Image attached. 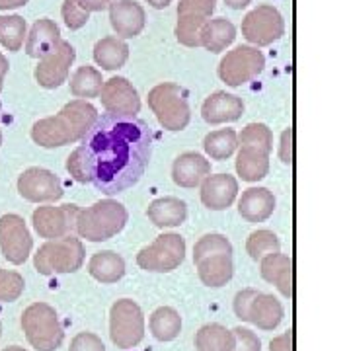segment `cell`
Returning a JSON list of instances; mask_svg holds the SVG:
<instances>
[{
  "label": "cell",
  "mask_w": 351,
  "mask_h": 351,
  "mask_svg": "<svg viewBox=\"0 0 351 351\" xmlns=\"http://www.w3.org/2000/svg\"><path fill=\"white\" fill-rule=\"evenodd\" d=\"M239 195V182L230 174L207 176L201 182V203L211 211H225Z\"/></svg>",
  "instance_id": "18"
},
{
  "label": "cell",
  "mask_w": 351,
  "mask_h": 351,
  "mask_svg": "<svg viewBox=\"0 0 351 351\" xmlns=\"http://www.w3.org/2000/svg\"><path fill=\"white\" fill-rule=\"evenodd\" d=\"M24 277L18 271H8L0 267V302H14L24 293Z\"/></svg>",
  "instance_id": "39"
},
{
  "label": "cell",
  "mask_w": 351,
  "mask_h": 351,
  "mask_svg": "<svg viewBox=\"0 0 351 351\" xmlns=\"http://www.w3.org/2000/svg\"><path fill=\"white\" fill-rule=\"evenodd\" d=\"M27 0H0V10H14V8H20L25 6Z\"/></svg>",
  "instance_id": "47"
},
{
  "label": "cell",
  "mask_w": 351,
  "mask_h": 351,
  "mask_svg": "<svg viewBox=\"0 0 351 351\" xmlns=\"http://www.w3.org/2000/svg\"><path fill=\"white\" fill-rule=\"evenodd\" d=\"M61 14H63L64 25H66L69 29H80V27H84V25L88 24V20H90V14H88L86 10H82V8L78 6L76 0H64Z\"/></svg>",
  "instance_id": "41"
},
{
  "label": "cell",
  "mask_w": 351,
  "mask_h": 351,
  "mask_svg": "<svg viewBox=\"0 0 351 351\" xmlns=\"http://www.w3.org/2000/svg\"><path fill=\"white\" fill-rule=\"evenodd\" d=\"M244 113V101L228 92H215L201 106V115L209 125L239 121Z\"/></svg>",
  "instance_id": "19"
},
{
  "label": "cell",
  "mask_w": 351,
  "mask_h": 351,
  "mask_svg": "<svg viewBox=\"0 0 351 351\" xmlns=\"http://www.w3.org/2000/svg\"><path fill=\"white\" fill-rule=\"evenodd\" d=\"M8 59L0 53V90H2V84H4V76H6V73H8Z\"/></svg>",
  "instance_id": "49"
},
{
  "label": "cell",
  "mask_w": 351,
  "mask_h": 351,
  "mask_svg": "<svg viewBox=\"0 0 351 351\" xmlns=\"http://www.w3.org/2000/svg\"><path fill=\"white\" fill-rule=\"evenodd\" d=\"M71 94L76 100H90V98H98L100 90L104 86V78L98 69L84 64L78 66L75 73L71 75Z\"/></svg>",
  "instance_id": "30"
},
{
  "label": "cell",
  "mask_w": 351,
  "mask_h": 351,
  "mask_svg": "<svg viewBox=\"0 0 351 351\" xmlns=\"http://www.w3.org/2000/svg\"><path fill=\"white\" fill-rule=\"evenodd\" d=\"M207 176H211V162L199 152H184L172 164V180L180 188H197Z\"/></svg>",
  "instance_id": "20"
},
{
  "label": "cell",
  "mask_w": 351,
  "mask_h": 351,
  "mask_svg": "<svg viewBox=\"0 0 351 351\" xmlns=\"http://www.w3.org/2000/svg\"><path fill=\"white\" fill-rule=\"evenodd\" d=\"M147 217L152 225L158 228H174L186 223L188 219V205L178 197H158L149 205Z\"/></svg>",
  "instance_id": "24"
},
{
  "label": "cell",
  "mask_w": 351,
  "mask_h": 351,
  "mask_svg": "<svg viewBox=\"0 0 351 351\" xmlns=\"http://www.w3.org/2000/svg\"><path fill=\"white\" fill-rule=\"evenodd\" d=\"M250 2L252 0H225L226 6H228V8H232V10H242V8H246Z\"/></svg>",
  "instance_id": "48"
},
{
  "label": "cell",
  "mask_w": 351,
  "mask_h": 351,
  "mask_svg": "<svg viewBox=\"0 0 351 351\" xmlns=\"http://www.w3.org/2000/svg\"><path fill=\"white\" fill-rule=\"evenodd\" d=\"M203 149L211 160H226L239 149V133L234 129L211 131L203 138Z\"/></svg>",
  "instance_id": "32"
},
{
  "label": "cell",
  "mask_w": 351,
  "mask_h": 351,
  "mask_svg": "<svg viewBox=\"0 0 351 351\" xmlns=\"http://www.w3.org/2000/svg\"><path fill=\"white\" fill-rule=\"evenodd\" d=\"M209 20L193 18V16H178L176 24V39L186 47H201L203 29Z\"/></svg>",
  "instance_id": "36"
},
{
  "label": "cell",
  "mask_w": 351,
  "mask_h": 351,
  "mask_svg": "<svg viewBox=\"0 0 351 351\" xmlns=\"http://www.w3.org/2000/svg\"><path fill=\"white\" fill-rule=\"evenodd\" d=\"M76 2H78V6H80L82 10H86V12L90 14L101 12V10H106V8H110L113 0H76Z\"/></svg>",
  "instance_id": "46"
},
{
  "label": "cell",
  "mask_w": 351,
  "mask_h": 351,
  "mask_svg": "<svg viewBox=\"0 0 351 351\" xmlns=\"http://www.w3.org/2000/svg\"><path fill=\"white\" fill-rule=\"evenodd\" d=\"M239 147H256L265 152H271L274 133L265 123H250L239 133Z\"/></svg>",
  "instance_id": "37"
},
{
  "label": "cell",
  "mask_w": 351,
  "mask_h": 351,
  "mask_svg": "<svg viewBox=\"0 0 351 351\" xmlns=\"http://www.w3.org/2000/svg\"><path fill=\"white\" fill-rule=\"evenodd\" d=\"M215 254H232V244L223 234H205L193 246V262L197 263Z\"/></svg>",
  "instance_id": "38"
},
{
  "label": "cell",
  "mask_w": 351,
  "mask_h": 351,
  "mask_svg": "<svg viewBox=\"0 0 351 351\" xmlns=\"http://www.w3.org/2000/svg\"><path fill=\"white\" fill-rule=\"evenodd\" d=\"M276 211V195L267 188H248L239 199V213L248 223H263Z\"/></svg>",
  "instance_id": "21"
},
{
  "label": "cell",
  "mask_w": 351,
  "mask_h": 351,
  "mask_svg": "<svg viewBox=\"0 0 351 351\" xmlns=\"http://www.w3.org/2000/svg\"><path fill=\"white\" fill-rule=\"evenodd\" d=\"M147 2L151 4L152 8H156V10H164V8H168L172 4V0H147Z\"/></svg>",
  "instance_id": "50"
},
{
  "label": "cell",
  "mask_w": 351,
  "mask_h": 351,
  "mask_svg": "<svg viewBox=\"0 0 351 351\" xmlns=\"http://www.w3.org/2000/svg\"><path fill=\"white\" fill-rule=\"evenodd\" d=\"M234 314L244 322H252L260 330H274L281 324L285 311L274 295H265L256 289H244L234 297Z\"/></svg>",
  "instance_id": "7"
},
{
  "label": "cell",
  "mask_w": 351,
  "mask_h": 351,
  "mask_svg": "<svg viewBox=\"0 0 351 351\" xmlns=\"http://www.w3.org/2000/svg\"><path fill=\"white\" fill-rule=\"evenodd\" d=\"M195 350L197 351H232L234 350V334L221 324H205L195 334Z\"/></svg>",
  "instance_id": "31"
},
{
  "label": "cell",
  "mask_w": 351,
  "mask_h": 351,
  "mask_svg": "<svg viewBox=\"0 0 351 351\" xmlns=\"http://www.w3.org/2000/svg\"><path fill=\"white\" fill-rule=\"evenodd\" d=\"M80 207L75 203H66V205H43L38 207L32 221L34 228L41 239H61L66 234H73L76 225V217H78Z\"/></svg>",
  "instance_id": "13"
},
{
  "label": "cell",
  "mask_w": 351,
  "mask_h": 351,
  "mask_svg": "<svg viewBox=\"0 0 351 351\" xmlns=\"http://www.w3.org/2000/svg\"><path fill=\"white\" fill-rule=\"evenodd\" d=\"M285 34V20L271 4H260L244 16L242 36L254 47H267Z\"/></svg>",
  "instance_id": "11"
},
{
  "label": "cell",
  "mask_w": 351,
  "mask_h": 351,
  "mask_svg": "<svg viewBox=\"0 0 351 351\" xmlns=\"http://www.w3.org/2000/svg\"><path fill=\"white\" fill-rule=\"evenodd\" d=\"M279 160L283 164L293 162V129L289 127L281 133V143H279Z\"/></svg>",
  "instance_id": "44"
},
{
  "label": "cell",
  "mask_w": 351,
  "mask_h": 351,
  "mask_svg": "<svg viewBox=\"0 0 351 351\" xmlns=\"http://www.w3.org/2000/svg\"><path fill=\"white\" fill-rule=\"evenodd\" d=\"M195 265H197L199 279L207 287H223L232 279V274H234L232 254H215V256L199 260Z\"/></svg>",
  "instance_id": "25"
},
{
  "label": "cell",
  "mask_w": 351,
  "mask_h": 351,
  "mask_svg": "<svg viewBox=\"0 0 351 351\" xmlns=\"http://www.w3.org/2000/svg\"><path fill=\"white\" fill-rule=\"evenodd\" d=\"M75 59V47L69 41L61 39L45 57L39 59L38 66H36V80L39 86L47 88V90L63 86L69 80V73H71Z\"/></svg>",
  "instance_id": "12"
},
{
  "label": "cell",
  "mask_w": 351,
  "mask_h": 351,
  "mask_svg": "<svg viewBox=\"0 0 351 351\" xmlns=\"http://www.w3.org/2000/svg\"><path fill=\"white\" fill-rule=\"evenodd\" d=\"M269 351H293V332H285L276 339H271Z\"/></svg>",
  "instance_id": "45"
},
{
  "label": "cell",
  "mask_w": 351,
  "mask_h": 351,
  "mask_svg": "<svg viewBox=\"0 0 351 351\" xmlns=\"http://www.w3.org/2000/svg\"><path fill=\"white\" fill-rule=\"evenodd\" d=\"M18 191L25 201L32 203H49L59 201L64 195L63 182L45 168H27L18 178Z\"/></svg>",
  "instance_id": "15"
},
{
  "label": "cell",
  "mask_w": 351,
  "mask_h": 351,
  "mask_svg": "<svg viewBox=\"0 0 351 351\" xmlns=\"http://www.w3.org/2000/svg\"><path fill=\"white\" fill-rule=\"evenodd\" d=\"M232 334H234V350L232 351H262V341L248 328H234Z\"/></svg>",
  "instance_id": "42"
},
{
  "label": "cell",
  "mask_w": 351,
  "mask_h": 351,
  "mask_svg": "<svg viewBox=\"0 0 351 351\" xmlns=\"http://www.w3.org/2000/svg\"><path fill=\"white\" fill-rule=\"evenodd\" d=\"M149 326L158 341H172L182 332V316L170 306H160L151 314Z\"/></svg>",
  "instance_id": "33"
},
{
  "label": "cell",
  "mask_w": 351,
  "mask_h": 351,
  "mask_svg": "<svg viewBox=\"0 0 351 351\" xmlns=\"http://www.w3.org/2000/svg\"><path fill=\"white\" fill-rule=\"evenodd\" d=\"M260 274L267 283L276 285L283 297H293V262L289 256L281 252L267 254L260 260Z\"/></svg>",
  "instance_id": "22"
},
{
  "label": "cell",
  "mask_w": 351,
  "mask_h": 351,
  "mask_svg": "<svg viewBox=\"0 0 351 351\" xmlns=\"http://www.w3.org/2000/svg\"><path fill=\"white\" fill-rule=\"evenodd\" d=\"M101 106L106 112L113 115H133L137 117L141 112V98L135 86L123 78V76H113L110 80H104V86L100 90Z\"/></svg>",
  "instance_id": "16"
},
{
  "label": "cell",
  "mask_w": 351,
  "mask_h": 351,
  "mask_svg": "<svg viewBox=\"0 0 351 351\" xmlns=\"http://www.w3.org/2000/svg\"><path fill=\"white\" fill-rule=\"evenodd\" d=\"M2 351H25L24 348H18V346H10V348H6V350Z\"/></svg>",
  "instance_id": "51"
},
{
  "label": "cell",
  "mask_w": 351,
  "mask_h": 351,
  "mask_svg": "<svg viewBox=\"0 0 351 351\" xmlns=\"http://www.w3.org/2000/svg\"><path fill=\"white\" fill-rule=\"evenodd\" d=\"M25 20L18 14L12 16H0V45L8 51H20L25 41Z\"/></svg>",
  "instance_id": "34"
},
{
  "label": "cell",
  "mask_w": 351,
  "mask_h": 351,
  "mask_svg": "<svg viewBox=\"0 0 351 351\" xmlns=\"http://www.w3.org/2000/svg\"><path fill=\"white\" fill-rule=\"evenodd\" d=\"M22 328L29 346L38 351H57L64 332L55 308L47 302H34L22 314Z\"/></svg>",
  "instance_id": "6"
},
{
  "label": "cell",
  "mask_w": 351,
  "mask_h": 351,
  "mask_svg": "<svg viewBox=\"0 0 351 351\" xmlns=\"http://www.w3.org/2000/svg\"><path fill=\"white\" fill-rule=\"evenodd\" d=\"M84 244L73 234L47 240L34 258V265L41 276L75 274L84 263Z\"/></svg>",
  "instance_id": "5"
},
{
  "label": "cell",
  "mask_w": 351,
  "mask_h": 351,
  "mask_svg": "<svg viewBox=\"0 0 351 351\" xmlns=\"http://www.w3.org/2000/svg\"><path fill=\"white\" fill-rule=\"evenodd\" d=\"M129 221L127 209L115 199H101L88 209H80L75 230L88 242H106L119 234Z\"/></svg>",
  "instance_id": "3"
},
{
  "label": "cell",
  "mask_w": 351,
  "mask_h": 351,
  "mask_svg": "<svg viewBox=\"0 0 351 351\" xmlns=\"http://www.w3.org/2000/svg\"><path fill=\"white\" fill-rule=\"evenodd\" d=\"M88 274L100 283H117L125 276V260L112 250L96 252L88 262Z\"/></svg>",
  "instance_id": "26"
},
{
  "label": "cell",
  "mask_w": 351,
  "mask_h": 351,
  "mask_svg": "<svg viewBox=\"0 0 351 351\" xmlns=\"http://www.w3.org/2000/svg\"><path fill=\"white\" fill-rule=\"evenodd\" d=\"M279 250H281V242L277 239V234L271 230H265V228L252 232L246 240V252L254 262H260L267 254Z\"/></svg>",
  "instance_id": "35"
},
{
  "label": "cell",
  "mask_w": 351,
  "mask_h": 351,
  "mask_svg": "<svg viewBox=\"0 0 351 351\" xmlns=\"http://www.w3.org/2000/svg\"><path fill=\"white\" fill-rule=\"evenodd\" d=\"M265 66V57L254 45H239L228 51L219 63V78L226 86H242L254 80Z\"/></svg>",
  "instance_id": "10"
},
{
  "label": "cell",
  "mask_w": 351,
  "mask_h": 351,
  "mask_svg": "<svg viewBox=\"0 0 351 351\" xmlns=\"http://www.w3.org/2000/svg\"><path fill=\"white\" fill-rule=\"evenodd\" d=\"M110 22L119 39L137 38L147 24L145 8L135 0H113L110 6Z\"/></svg>",
  "instance_id": "17"
},
{
  "label": "cell",
  "mask_w": 351,
  "mask_h": 351,
  "mask_svg": "<svg viewBox=\"0 0 351 351\" xmlns=\"http://www.w3.org/2000/svg\"><path fill=\"white\" fill-rule=\"evenodd\" d=\"M0 145H2V133H0Z\"/></svg>",
  "instance_id": "52"
},
{
  "label": "cell",
  "mask_w": 351,
  "mask_h": 351,
  "mask_svg": "<svg viewBox=\"0 0 351 351\" xmlns=\"http://www.w3.org/2000/svg\"><path fill=\"white\" fill-rule=\"evenodd\" d=\"M129 59V45L119 38H104L94 45V61L104 71H117Z\"/></svg>",
  "instance_id": "28"
},
{
  "label": "cell",
  "mask_w": 351,
  "mask_h": 351,
  "mask_svg": "<svg viewBox=\"0 0 351 351\" xmlns=\"http://www.w3.org/2000/svg\"><path fill=\"white\" fill-rule=\"evenodd\" d=\"M98 119L96 108L88 100H71L64 104L63 110L53 115L39 119L32 127L34 143L43 149H57L71 143H78L88 133V129Z\"/></svg>",
  "instance_id": "2"
},
{
  "label": "cell",
  "mask_w": 351,
  "mask_h": 351,
  "mask_svg": "<svg viewBox=\"0 0 351 351\" xmlns=\"http://www.w3.org/2000/svg\"><path fill=\"white\" fill-rule=\"evenodd\" d=\"M237 39V27L230 20L226 18H211L205 29H203V38H201V47H205L211 53H221L228 45H232V41Z\"/></svg>",
  "instance_id": "29"
},
{
  "label": "cell",
  "mask_w": 351,
  "mask_h": 351,
  "mask_svg": "<svg viewBox=\"0 0 351 351\" xmlns=\"http://www.w3.org/2000/svg\"><path fill=\"white\" fill-rule=\"evenodd\" d=\"M215 6H217V0H180L178 16H193V18L211 20Z\"/></svg>",
  "instance_id": "40"
},
{
  "label": "cell",
  "mask_w": 351,
  "mask_h": 351,
  "mask_svg": "<svg viewBox=\"0 0 351 351\" xmlns=\"http://www.w3.org/2000/svg\"><path fill=\"white\" fill-rule=\"evenodd\" d=\"M237 172L244 182H260L269 174V152L256 147H240Z\"/></svg>",
  "instance_id": "27"
},
{
  "label": "cell",
  "mask_w": 351,
  "mask_h": 351,
  "mask_svg": "<svg viewBox=\"0 0 351 351\" xmlns=\"http://www.w3.org/2000/svg\"><path fill=\"white\" fill-rule=\"evenodd\" d=\"M110 338L119 350H131L145 338V314L137 302L121 299L110 311Z\"/></svg>",
  "instance_id": "8"
},
{
  "label": "cell",
  "mask_w": 351,
  "mask_h": 351,
  "mask_svg": "<svg viewBox=\"0 0 351 351\" xmlns=\"http://www.w3.org/2000/svg\"><path fill=\"white\" fill-rule=\"evenodd\" d=\"M32 246L34 240L22 217L18 215L0 217V250L8 262L14 265H22L29 258Z\"/></svg>",
  "instance_id": "14"
},
{
  "label": "cell",
  "mask_w": 351,
  "mask_h": 351,
  "mask_svg": "<svg viewBox=\"0 0 351 351\" xmlns=\"http://www.w3.org/2000/svg\"><path fill=\"white\" fill-rule=\"evenodd\" d=\"M69 351H106V346L96 334L92 332H80L76 334L71 341V350Z\"/></svg>",
  "instance_id": "43"
},
{
  "label": "cell",
  "mask_w": 351,
  "mask_h": 351,
  "mask_svg": "<svg viewBox=\"0 0 351 351\" xmlns=\"http://www.w3.org/2000/svg\"><path fill=\"white\" fill-rule=\"evenodd\" d=\"M0 334H2V324H0Z\"/></svg>",
  "instance_id": "53"
},
{
  "label": "cell",
  "mask_w": 351,
  "mask_h": 351,
  "mask_svg": "<svg viewBox=\"0 0 351 351\" xmlns=\"http://www.w3.org/2000/svg\"><path fill=\"white\" fill-rule=\"evenodd\" d=\"M188 98V90L184 86L176 82H162L149 92V108L166 131L176 133L189 125L191 112Z\"/></svg>",
  "instance_id": "4"
},
{
  "label": "cell",
  "mask_w": 351,
  "mask_h": 351,
  "mask_svg": "<svg viewBox=\"0 0 351 351\" xmlns=\"http://www.w3.org/2000/svg\"><path fill=\"white\" fill-rule=\"evenodd\" d=\"M152 154V129L133 115L101 113L66 158L78 184H92L106 195L133 188Z\"/></svg>",
  "instance_id": "1"
},
{
  "label": "cell",
  "mask_w": 351,
  "mask_h": 351,
  "mask_svg": "<svg viewBox=\"0 0 351 351\" xmlns=\"http://www.w3.org/2000/svg\"><path fill=\"white\" fill-rule=\"evenodd\" d=\"M61 41V29L49 18H39L25 36V53L34 59H41Z\"/></svg>",
  "instance_id": "23"
},
{
  "label": "cell",
  "mask_w": 351,
  "mask_h": 351,
  "mask_svg": "<svg viewBox=\"0 0 351 351\" xmlns=\"http://www.w3.org/2000/svg\"><path fill=\"white\" fill-rule=\"evenodd\" d=\"M186 258V240L176 232H166L152 242L151 246H145L137 254V263L145 271L154 274H170Z\"/></svg>",
  "instance_id": "9"
}]
</instances>
